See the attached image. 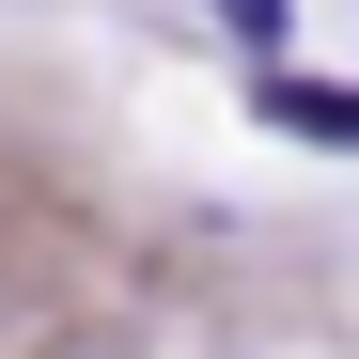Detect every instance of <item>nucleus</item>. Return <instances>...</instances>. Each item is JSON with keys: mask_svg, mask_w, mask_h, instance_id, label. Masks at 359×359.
<instances>
[{"mask_svg": "<svg viewBox=\"0 0 359 359\" xmlns=\"http://www.w3.org/2000/svg\"><path fill=\"white\" fill-rule=\"evenodd\" d=\"M266 126H297V141L359 156V94H328V79H266Z\"/></svg>", "mask_w": 359, "mask_h": 359, "instance_id": "nucleus-1", "label": "nucleus"}, {"mask_svg": "<svg viewBox=\"0 0 359 359\" xmlns=\"http://www.w3.org/2000/svg\"><path fill=\"white\" fill-rule=\"evenodd\" d=\"M219 32H250V47H266V32H281V0H219Z\"/></svg>", "mask_w": 359, "mask_h": 359, "instance_id": "nucleus-2", "label": "nucleus"}]
</instances>
